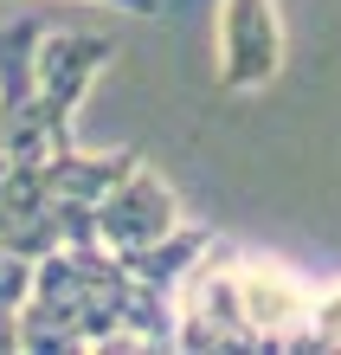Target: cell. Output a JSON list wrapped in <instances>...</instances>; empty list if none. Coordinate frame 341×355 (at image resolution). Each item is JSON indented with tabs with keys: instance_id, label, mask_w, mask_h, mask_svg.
Here are the masks:
<instances>
[{
	"instance_id": "obj_5",
	"label": "cell",
	"mask_w": 341,
	"mask_h": 355,
	"mask_svg": "<svg viewBox=\"0 0 341 355\" xmlns=\"http://www.w3.org/2000/svg\"><path fill=\"white\" fill-rule=\"evenodd\" d=\"M284 71V19L277 0H219V91H264Z\"/></svg>"
},
{
	"instance_id": "obj_2",
	"label": "cell",
	"mask_w": 341,
	"mask_h": 355,
	"mask_svg": "<svg viewBox=\"0 0 341 355\" xmlns=\"http://www.w3.org/2000/svg\"><path fill=\"white\" fill-rule=\"evenodd\" d=\"M103 65H116V39L103 33H39V58H33V110H39V130H46V155L52 149H71V123H77V103L91 91V78Z\"/></svg>"
},
{
	"instance_id": "obj_9",
	"label": "cell",
	"mask_w": 341,
	"mask_h": 355,
	"mask_svg": "<svg viewBox=\"0 0 341 355\" xmlns=\"http://www.w3.org/2000/svg\"><path fill=\"white\" fill-rule=\"evenodd\" d=\"M0 355H19V329H13V310L0 304Z\"/></svg>"
},
{
	"instance_id": "obj_1",
	"label": "cell",
	"mask_w": 341,
	"mask_h": 355,
	"mask_svg": "<svg viewBox=\"0 0 341 355\" xmlns=\"http://www.w3.org/2000/svg\"><path fill=\"white\" fill-rule=\"evenodd\" d=\"M129 271L103 245H58L33 259V284L13 310L19 355L46 349H136L129 343Z\"/></svg>"
},
{
	"instance_id": "obj_7",
	"label": "cell",
	"mask_w": 341,
	"mask_h": 355,
	"mask_svg": "<svg viewBox=\"0 0 341 355\" xmlns=\"http://www.w3.org/2000/svg\"><path fill=\"white\" fill-rule=\"evenodd\" d=\"M0 245H13L19 259H46L65 245V226H58V207L39 181V162H7V175H0Z\"/></svg>"
},
{
	"instance_id": "obj_6",
	"label": "cell",
	"mask_w": 341,
	"mask_h": 355,
	"mask_svg": "<svg viewBox=\"0 0 341 355\" xmlns=\"http://www.w3.org/2000/svg\"><path fill=\"white\" fill-rule=\"evenodd\" d=\"M239 310L251 323L258 349H296V329H303V310H309V278H296L290 265L258 259V252H239Z\"/></svg>"
},
{
	"instance_id": "obj_4",
	"label": "cell",
	"mask_w": 341,
	"mask_h": 355,
	"mask_svg": "<svg viewBox=\"0 0 341 355\" xmlns=\"http://www.w3.org/2000/svg\"><path fill=\"white\" fill-rule=\"evenodd\" d=\"M174 226H181V200L142 155L110 181V194L91 207V239L103 245V252H136V245L174 233Z\"/></svg>"
},
{
	"instance_id": "obj_11",
	"label": "cell",
	"mask_w": 341,
	"mask_h": 355,
	"mask_svg": "<svg viewBox=\"0 0 341 355\" xmlns=\"http://www.w3.org/2000/svg\"><path fill=\"white\" fill-rule=\"evenodd\" d=\"M0 175H7V142H0Z\"/></svg>"
},
{
	"instance_id": "obj_8",
	"label": "cell",
	"mask_w": 341,
	"mask_h": 355,
	"mask_svg": "<svg viewBox=\"0 0 341 355\" xmlns=\"http://www.w3.org/2000/svg\"><path fill=\"white\" fill-rule=\"evenodd\" d=\"M26 284H33V259H19L13 245H0V304H7V310H19Z\"/></svg>"
},
{
	"instance_id": "obj_10",
	"label": "cell",
	"mask_w": 341,
	"mask_h": 355,
	"mask_svg": "<svg viewBox=\"0 0 341 355\" xmlns=\"http://www.w3.org/2000/svg\"><path fill=\"white\" fill-rule=\"evenodd\" d=\"M103 7H122V13H142L148 19V13H155V0H103Z\"/></svg>"
},
{
	"instance_id": "obj_3",
	"label": "cell",
	"mask_w": 341,
	"mask_h": 355,
	"mask_svg": "<svg viewBox=\"0 0 341 355\" xmlns=\"http://www.w3.org/2000/svg\"><path fill=\"white\" fill-rule=\"evenodd\" d=\"M239 252L212 239L174 291V349H258L239 310Z\"/></svg>"
}]
</instances>
